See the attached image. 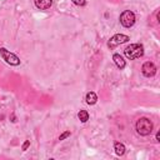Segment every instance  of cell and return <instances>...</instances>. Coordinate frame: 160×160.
I'll return each instance as SVG.
<instances>
[{
	"instance_id": "9a60e30c",
	"label": "cell",
	"mask_w": 160,
	"mask_h": 160,
	"mask_svg": "<svg viewBox=\"0 0 160 160\" xmlns=\"http://www.w3.org/2000/svg\"><path fill=\"white\" fill-rule=\"evenodd\" d=\"M156 140H158V141H160V131H158V132H156Z\"/></svg>"
},
{
	"instance_id": "5b68a950",
	"label": "cell",
	"mask_w": 160,
	"mask_h": 160,
	"mask_svg": "<svg viewBox=\"0 0 160 160\" xmlns=\"http://www.w3.org/2000/svg\"><path fill=\"white\" fill-rule=\"evenodd\" d=\"M129 40H130V38H129L128 35L116 34V35H114L112 38H110V40L108 41V46H109L110 49H112V48H115V46H118V45H120V44H124V42L129 41Z\"/></svg>"
},
{
	"instance_id": "7c38bea8",
	"label": "cell",
	"mask_w": 160,
	"mask_h": 160,
	"mask_svg": "<svg viewBox=\"0 0 160 160\" xmlns=\"http://www.w3.org/2000/svg\"><path fill=\"white\" fill-rule=\"evenodd\" d=\"M70 134H71V132H70L69 130H68V131H64V132H62V134H61V135L59 136V140L61 141V140H64V139H66L68 136H70Z\"/></svg>"
},
{
	"instance_id": "7a4b0ae2",
	"label": "cell",
	"mask_w": 160,
	"mask_h": 160,
	"mask_svg": "<svg viewBox=\"0 0 160 160\" xmlns=\"http://www.w3.org/2000/svg\"><path fill=\"white\" fill-rule=\"evenodd\" d=\"M136 131H138V134H140L142 136L150 135L151 131H152V122H151V120H149L148 118L139 119L136 121Z\"/></svg>"
},
{
	"instance_id": "277c9868",
	"label": "cell",
	"mask_w": 160,
	"mask_h": 160,
	"mask_svg": "<svg viewBox=\"0 0 160 160\" xmlns=\"http://www.w3.org/2000/svg\"><path fill=\"white\" fill-rule=\"evenodd\" d=\"M120 22L124 28H131L135 24V14L130 10H125L120 15Z\"/></svg>"
},
{
	"instance_id": "4fadbf2b",
	"label": "cell",
	"mask_w": 160,
	"mask_h": 160,
	"mask_svg": "<svg viewBox=\"0 0 160 160\" xmlns=\"http://www.w3.org/2000/svg\"><path fill=\"white\" fill-rule=\"evenodd\" d=\"M72 2L75 4V5H78V6H82V5H85V0H72Z\"/></svg>"
},
{
	"instance_id": "ba28073f",
	"label": "cell",
	"mask_w": 160,
	"mask_h": 160,
	"mask_svg": "<svg viewBox=\"0 0 160 160\" xmlns=\"http://www.w3.org/2000/svg\"><path fill=\"white\" fill-rule=\"evenodd\" d=\"M112 60H114V62H115V65L121 70V69H124L125 68V60L122 59V56L120 55V54H114L112 55Z\"/></svg>"
},
{
	"instance_id": "9c48e42d",
	"label": "cell",
	"mask_w": 160,
	"mask_h": 160,
	"mask_svg": "<svg viewBox=\"0 0 160 160\" xmlns=\"http://www.w3.org/2000/svg\"><path fill=\"white\" fill-rule=\"evenodd\" d=\"M85 100H86V102H88L89 105H94V104L96 102V100H98V96H96V94H95L94 91H90V92L86 94Z\"/></svg>"
},
{
	"instance_id": "6da1fadb",
	"label": "cell",
	"mask_w": 160,
	"mask_h": 160,
	"mask_svg": "<svg viewBox=\"0 0 160 160\" xmlns=\"http://www.w3.org/2000/svg\"><path fill=\"white\" fill-rule=\"evenodd\" d=\"M124 52L128 59L134 60V59L141 58L144 55V46L141 44H130L129 46L125 48Z\"/></svg>"
},
{
	"instance_id": "8fae6325",
	"label": "cell",
	"mask_w": 160,
	"mask_h": 160,
	"mask_svg": "<svg viewBox=\"0 0 160 160\" xmlns=\"http://www.w3.org/2000/svg\"><path fill=\"white\" fill-rule=\"evenodd\" d=\"M78 116H79V119H80L81 122H86L89 120V112L86 110H80L79 114H78Z\"/></svg>"
},
{
	"instance_id": "5bb4252c",
	"label": "cell",
	"mask_w": 160,
	"mask_h": 160,
	"mask_svg": "<svg viewBox=\"0 0 160 160\" xmlns=\"http://www.w3.org/2000/svg\"><path fill=\"white\" fill-rule=\"evenodd\" d=\"M29 145H30V141H29V140H26V141L24 142V145H22V150H26V149L29 148Z\"/></svg>"
},
{
	"instance_id": "8992f818",
	"label": "cell",
	"mask_w": 160,
	"mask_h": 160,
	"mask_svg": "<svg viewBox=\"0 0 160 160\" xmlns=\"http://www.w3.org/2000/svg\"><path fill=\"white\" fill-rule=\"evenodd\" d=\"M141 71H142L144 76H146V78H151V76H154V75L156 74V66H155L154 62H151V61H146V62L142 64Z\"/></svg>"
},
{
	"instance_id": "30bf717a",
	"label": "cell",
	"mask_w": 160,
	"mask_h": 160,
	"mask_svg": "<svg viewBox=\"0 0 160 160\" xmlns=\"http://www.w3.org/2000/svg\"><path fill=\"white\" fill-rule=\"evenodd\" d=\"M114 149H115V152H116V155H119V156H121V155H124L125 154V145L124 144H121V142H115L114 144Z\"/></svg>"
},
{
	"instance_id": "3957f363",
	"label": "cell",
	"mask_w": 160,
	"mask_h": 160,
	"mask_svg": "<svg viewBox=\"0 0 160 160\" xmlns=\"http://www.w3.org/2000/svg\"><path fill=\"white\" fill-rule=\"evenodd\" d=\"M0 55H1L2 60H5L8 64H10L12 66H18L20 64V59L15 54H12L9 50H6L5 48H0Z\"/></svg>"
},
{
	"instance_id": "52a82bcc",
	"label": "cell",
	"mask_w": 160,
	"mask_h": 160,
	"mask_svg": "<svg viewBox=\"0 0 160 160\" xmlns=\"http://www.w3.org/2000/svg\"><path fill=\"white\" fill-rule=\"evenodd\" d=\"M35 5L40 10H46L52 5V0H35Z\"/></svg>"
}]
</instances>
